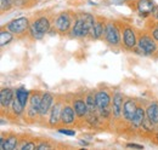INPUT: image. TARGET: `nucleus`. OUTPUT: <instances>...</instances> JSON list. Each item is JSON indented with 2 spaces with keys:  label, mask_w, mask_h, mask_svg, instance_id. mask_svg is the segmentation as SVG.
<instances>
[{
  "label": "nucleus",
  "mask_w": 158,
  "mask_h": 150,
  "mask_svg": "<svg viewBox=\"0 0 158 150\" xmlns=\"http://www.w3.org/2000/svg\"><path fill=\"white\" fill-rule=\"evenodd\" d=\"M112 94L108 90H99L95 92V99H96V105L98 110L100 109H106L110 108L112 104Z\"/></svg>",
  "instance_id": "14"
},
{
  "label": "nucleus",
  "mask_w": 158,
  "mask_h": 150,
  "mask_svg": "<svg viewBox=\"0 0 158 150\" xmlns=\"http://www.w3.org/2000/svg\"><path fill=\"white\" fill-rule=\"evenodd\" d=\"M5 142H6V139H5V137H4V134L0 137V149L1 150H5Z\"/></svg>",
  "instance_id": "34"
},
{
  "label": "nucleus",
  "mask_w": 158,
  "mask_h": 150,
  "mask_svg": "<svg viewBox=\"0 0 158 150\" xmlns=\"http://www.w3.org/2000/svg\"><path fill=\"white\" fill-rule=\"evenodd\" d=\"M125 96L120 91H116L112 97V104H111V110H112V117L114 120L122 119V110H123V103H124Z\"/></svg>",
  "instance_id": "11"
},
{
  "label": "nucleus",
  "mask_w": 158,
  "mask_h": 150,
  "mask_svg": "<svg viewBox=\"0 0 158 150\" xmlns=\"http://www.w3.org/2000/svg\"><path fill=\"white\" fill-rule=\"evenodd\" d=\"M108 19L103 18V17H96V22L90 32L89 39L90 40H100L103 39L105 35V29H106V24H107Z\"/></svg>",
  "instance_id": "15"
},
{
  "label": "nucleus",
  "mask_w": 158,
  "mask_h": 150,
  "mask_svg": "<svg viewBox=\"0 0 158 150\" xmlns=\"http://www.w3.org/2000/svg\"><path fill=\"white\" fill-rule=\"evenodd\" d=\"M14 39H15V35L9 29H6L5 27L1 28V30H0V46L1 47L7 46L10 42H12Z\"/></svg>",
  "instance_id": "23"
},
{
  "label": "nucleus",
  "mask_w": 158,
  "mask_h": 150,
  "mask_svg": "<svg viewBox=\"0 0 158 150\" xmlns=\"http://www.w3.org/2000/svg\"><path fill=\"white\" fill-rule=\"evenodd\" d=\"M31 23H32V21L28 18V17H19V18H15L12 19V21H10L4 27L6 29H9L16 38L22 39V38L24 37H28Z\"/></svg>",
  "instance_id": "7"
},
{
  "label": "nucleus",
  "mask_w": 158,
  "mask_h": 150,
  "mask_svg": "<svg viewBox=\"0 0 158 150\" xmlns=\"http://www.w3.org/2000/svg\"><path fill=\"white\" fill-rule=\"evenodd\" d=\"M52 148V145L45 139H43V140H40L39 143H38V145H37V150H45V149H51Z\"/></svg>",
  "instance_id": "30"
},
{
  "label": "nucleus",
  "mask_w": 158,
  "mask_h": 150,
  "mask_svg": "<svg viewBox=\"0 0 158 150\" xmlns=\"http://www.w3.org/2000/svg\"><path fill=\"white\" fill-rule=\"evenodd\" d=\"M14 7V4L11 0H0V11L1 14H5L7 11H10Z\"/></svg>",
  "instance_id": "28"
},
{
  "label": "nucleus",
  "mask_w": 158,
  "mask_h": 150,
  "mask_svg": "<svg viewBox=\"0 0 158 150\" xmlns=\"http://www.w3.org/2000/svg\"><path fill=\"white\" fill-rule=\"evenodd\" d=\"M21 136L19 134H15V133H9L6 136V142H5V149L7 150H14L19 147V143H20Z\"/></svg>",
  "instance_id": "22"
},
{
  "label": "nucleus",
  "mask_w": 158,
  "mask_h": 150,
  "mask_svg": "<svg viewBox=\"0 0 158 150\" xmlns=\"http://www.w3.org/2000/svg\"><path fill=\"white\" fill-rule=\"evenodd\" d=\"M145 119H146V108H145L143 105L139 104L138 108H136V112H135V115H134V117H133V120H131V122H130L131 128L139 131L140 127L142 126Z\"/></svg>",
  "instance_id": "18"
},
{
  "label": "nucleus",
  "mask_w": 158,
  "mask_h": 150,
  "mask_svg": "<svg viewBox=\"0 0 158 150\" xmlns=\"http://www.w3.org/2000/svg\"><path fill=\"white\" fill-rule=\"evenodd\" d=\"M15 92H16V98L20 101L24 107H27V105H28V103H29V96H31V92H29V91H27L24 87L16 89V90H15Z\"/></svg>",
  "instance_id": "24"
},
{
  "label": "nucleus",
  "mask_w": 158,
  "mask_h": 150,
  "mask_svg": "<svg viewBox=\"0 0 158 150\" xmlns=\"http://www.w3.org/2000/svg\"><path fill=\"white\" fill-rule=\"evenodd\" d=\"M136 11H138L139 16L142 18H147L151 16L156 4L153 0H136Z\"/></svg>",
  "instance_id": "13"
},
{
  "label": "nucleus",
  "mask_w": 158,
  "mask_h": 150,
  "mask_svg": "<svg viewBox=\"0 0 158 150\" xmlns=\"http://www.w3.org/2000/svg\"><path fill=\"white\" fill-rule=\"evenodd\" d=\"M146 117L158 126V102H152L146 108Z\"/></svg>",
  "instance_id": "20"
},
{
  "label": "nucleus",
  "mask_w": 158,
  "mask_h": 150,
  "mask_svg": "<svg viewBox=\"0 0 158 150\" xmlns=\"http://www.w3.org/2000/svg\"><path fill=\"white\" fill-rule=\"evenodd\" d=\"M155 24H156V26L158 27V22H155Z\"/></svg>",
  "instance_id": "37"
},
{
  "label": "nucleus",
  "mask_w": 158,
  "mask_h": 150,
  "mask_svg": "<svg viewBox=\"0 0 158 150\" xmlns=\"http://www.w3.org/2000/svg\"><path fill=\"white\" fill-rule=\"evenodd\" d=\"M9 109H10V112H11V115L14 117H22L23 112L26 110V107L15 97V99L12 101V103H11V105H10Z\"/></svg>",
  "instance_id": "21"
},
{
  "label": "nucleus",
  "mask_w": 158,
  "mask_h": 150,
  "mask_svg": "<svg viewBox=\"0 0 158 150\" xmlns=\"http://www.w3.org/2000/svg\"><path fill=\"white\" fill-rule=\"evenodd\" d=\"M85 102L89 107V112H98V105H96V99H95V92H88L85 94Z\"/></svg>",
  "instance_id": "25"
},
{
  "label": "nucleus",
  "mask_w": 158,
  "mask_h": 150,
  "mask_svg": "<svg viewBox=\"0 0 158 150\" xmlns=\"http://www.w3.org/2000/svg\"><path fill=\"white\" fill-rule=\"evenodd\" d=\"M77 17V15L74 14H69V12H60L57 16L54 17L52 21V28L50 29V32L54 34L55 33H59L61 35H67L73 26V22ZM49 32V33H50Z\"/></svg>",
  "instance_id": "3"
},
{
  "label": "nucleus",
  "mask_w": 158,
  "mask_h": 150,
  "mask_svg": "<svg viewBox=\"0 0 158 150\" xmlns=\"http://www.w3.org/2000/svg\"><path fill=\"white\" fill-rule=\"evenodd\" d=\"M125 147H127V148H134V149H143V145L136 144V143H128Z\"/></svg>",
  "instance_id": "33"
},
{
  "label": "nucleus",
  "mask_w": 158,
  "mask_h": 150,
  "mask_svg": "<svg viewBox=\"0 0 158 150\" xmlns=\"http://www.w3.org/2000/svg\"><path fill=\"white\" fill-rule=\"evenodd\" d=\"M151 17H152V19H153L155 22H158V5L155 6V9H153V11H152V14H151Z\"/></svg>",
  "instance_id": "32"
},
{
  "label": "nucleus",
  "mask_w": 158,
  "mask_h": 150,
  "mask_svg": "<svg viewBox=\"0 0 158 150\" xmlns=\"http://www.w3.org/2000/svg\"><path fill=\"white\" fill-rule=\"evenodd\" d=\"M138 101L135 98H131V97H125L124 99V103H123V110H122V119L124 120L125 124H130L135 112H136V108H138Z\"/></svg>",
  "instance_id": "9"
},
{
  "label": "nucleus",
  "mask_w": 158,
  "mask_h": 150,
  "mask_svg": "<svg viewBox=\"0 0 158 150\" xmlns=\"http://www.w3.org/2000/svg\"><path fill=\"white\" fill-rule=\"evenodd\" d=\"M16 97V92L15 90H12L11 87H2L1 91H0V105H1V109H9L12 101L15 99Z\"/></svg>",
  "instance_id": "16"
},
{
  "label": "nucleus",
  "mask_w": 158,
  "mask_h": 150,
  "mask_svg": "<svg viewBox=\"0 0 158 150\" xmlns=\"http://www.w3.org/2000/svg\"><path fill=\"white\" fill-rule=\"evenodd\" d=\"M62 105H63V101H55L51 110L49 112V120H48V125L51 128L59 127L61 125V112H62Z\"/></svg>",
  "instance_id": "10"
},
{
  "label": "nucleus",
  "mask_w": 158,
  "mask_h": 150,
  "mask_svg": "<svg viewBox=\"0 0 158 150\" xmlns=\"http://www.w3.org/2000/svg\"><path fill=\"white\" fill-rule=\"evenodd\" d=\"M96 22V17L91 14H79L73 22V26L68 33V37L71 39H84L89 38L90 32Z\"/></svg>",
  "instance_id": "1"
},
{
  "label": "nucleus",
  "mask_w": 158,
  "mask_h": 150,
  "mask_svg": "<svg viewBox=\"0 0 158 150\" xmlns=\"http://www.w3.org/2000/svg\"><path fill=\"white\" fill-rule=\"evenodd\" d=\"M72 105L76 110V114H77V117L79 120H83L86 117V115L89 114V107L85 102V98L83 97H77L72 101Z\"/></svg>",
  "instance_id": "17"
},
{
  "label": "nucleus",
  "mask_w": 158,
  "mask_h": 150,
  "mask_svg": "<svg viewBox=\"0 0 158 150\" xmlns=\"http://www.w3.org/2000/svg\"><path fill=\"white\" fill-rule=\"evenodd\" d=\"M134 51H140L143 56H153L158 51V44L150 32H139L138 46Z\"/></svg>",
  "instance_id": "4"
},
{
  "label": "nucleus",
  "mask_w": 158,
  "mask_h": 150,
  "mask_svg": "<svg viewBox=\"0 0 158 150\" xmlns=\"http://www.w3.org/2000/svg\"><path fill=\"white\" fill-rule=\"evenodd\" d=\"M148 32L151 33V35L153 37V39L157 41V44H158V27L155 24V26H152L150 29H148Z\"/></svg>",
  "instance_id": "31"
},
{
  "label": "nucleus",
  "mask_w": 158,
  "mask_h": 150,
  "mask_svg": "<svg viewBox=\"0 0 158 150\" xmlns=\"http://www.w3.org/2000/svg\"><path fill=\"white\" fill-rule=\"evenodd\" d=\"M52 21L54 18L46 15H40L38 17H34L31 23L28 37L32 40H41L45 37V34H48L52 28Z\"/></svg>",
  "instance_id": "2"
},
{
  "label": "nucleus",
  "mask_w": 158,
  "mask_h": 150,
  "mask_svg": "<svg viewBox=\"0 0 158 150\" xmlns=\"http://www.w3.org/2000/svg\"><path fill=\"white\" fill-rule=\"evenodd\" d=\"M105 42L112 49H120L122 47V30L116 21L108 19L105 29Z\"/></svg>",
  "instance_id": "5"
},
{
  "label": "nucleus",
  "mask_w": 158,
  "mask_h": 150,
  "mask_svg": "<svg viewBox=\"0 0 158 150\" xmlns=\"http://www.w3.org/2000/svg\"><path fill=\"white\" fill-rule=\"evenodd\" d=\"M55 103V96L50 92H44L41 97V103L39 107V114L40 119H44L46 115H49V112L51 110L52 105Z\"/></svg>",
  "instance_id": "12"
},
{
  "label": "nucleus",
  "mask_w": 158,
  "mask_h": 150,
  "mask_svg": "<svg viewBox=\"0 0 158 150\" xmlns=\"http://www.w3.org/2000/svg\"><path fill=\"white\" fill-rule=\"evenodd\" d=\"M120 30H122V49L125 51H134L138 46V30L128 24V23H120Z\"/></svg>",
  "instance_id": "6"
},
{
  "label": "nucleus",
  "mask_w": 158,
  "mask_h": 150,
  "mask_svg": "<svg viewBox=\"0 0 158 150\" xmlns=\"http://www.w3.org/2000/svg\"><path fill=\"white\" fill-rule=\"evenodd\" d=\"M80 144H81V145H85V147L89 145V143H88V142H84V140H80Z\"/></svg>",
  "instance_id": "35"
},
{
  "label": "nucleus",
  "mask_w": 158,
  "mask_h": 150,
  "mask_svg": "<svg viewBox=\"0 0 158 150\" xmlns=\"http://www.w3.org/2000/svg\"><path fill=\"white\" fill-rule=\"evenodd\" d=\"M76 120H77V114L72 103H69L68 101H63L62 112H61V125L66 127H71L74 126Z\"/></svg>",
  "instance_id": "8"
},
{
  "label": "nucleus",
  "mask_w": 158,
  "mask_h": 150,
  "mask_svg": "<svg viewBox=\"0 0 158 150\" xmlns=\"http://www.w3.org/2000/svg\"><path fill=\"white\" fill-rule=\"evenodd\" d=\"M155 139L157 140V143H158V132H156V133H155Z\"/></svg>",
  "instance_id": "36"
},
{
  "label": "nucleus",
  "mask_w": 158,
  "mask_h": 150,
  "mask_svg": "<svg viewBox=\"0 0 158 150\" xmlns=\"http://www.w3.org/2000/svg\"><path fill=\"white\" fill-rule=\"evenodd\" d=\"M22 119L24 120L26 124L28 125H33L38 121V119H40V114H39V109L32 107V105H27L26 107V110L22 115Z\"/></svg>",
  "instance_id": "19"
},
{
  "label": "nucleus",
  "mask_w": 158,
  "mask_h": 150,
  "mask_svg": "<svg viewBox=\"0 0 158 150\" xmlns=\"http://www.w3.org/2000/svg\"><path fill=\"white\" fill-rule=\"evenodd\" d=\"M37 1H46V0H37Z\"/></svg>",
  "instance_id": "38"
},
{
  "label": "nucleus",
  "mask_w": 158,
  "mask_h": 150,
  "mask_svg": "<svg viewBox=\"0 0 158 150\" xmlns=\"http://www.w3.org/2000/svg\"><path fill=\"white\" fill-rule=\"evenodd\" d=\"M37 143L33 140V139H21V145H20V149L21 150H34L37 149Z\"/></svg>",
  "instance_id": "27"
},
{
  "label": "nucleus",
  "mask_w": 158,
  "mask_h": 150,
  "mask_svg": "<svg viewBox=\"0 0 158 150\" xmlns=\"http://www.w3.org/2000/svg\"><path fill=\"white\" fill-rule=\"evenodd\" d=\"M59 130L60 133H62V134H64V136H69V137H73V136H76V131L74 130H72V128H68V127H59L57 128Z\"/></svg>",
  "instance_id": "29"
},
{
  "label": "nucleus",
  "mask_w": 158,
  "mask_h": 150,
  "mask_svg": "<svg viewBox=\"0 0 158 150\" xmlns=\"http://www.w3.org/2000/svg\"><path fill=\"white\" fill-rule=\"evenodd\" d=\"M41 97H43V93L40 91H33L31 92V96H29V105L39 109L40 103H41Z\"/></svg>",
  "instance_id": "26"
}]
</instances>
